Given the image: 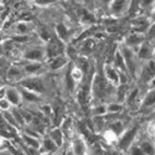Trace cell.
<instances>
[{
    "mask_svg": "<svg viewBox=\"0 0 155 155\" xmlns=\"http://www.w3.org/2000/svg\"><path fill=\"white\" fill-rule=\"evenodd\" d=\"M110 84L109 81L106 78L104 74H94L93 78V83H92V93L94 97L103 99L109 96L110 93Z\"/></svg>",
    "mask_w": 155,
    "mask_h": 155,
    "instance_id": "1",
    "label": "cell"
},
{
    "mask_svg": "<svg viewBox=\"0 0 155 155\" xmlns=\"http://www.w3.org/2000/svg\"><path fill=\"white\" fill-rule=\"evenodd\" d=\"M19 87H22V88H26L31 92H35V93H38V94H42L45 93L46 88H45V82L42 80V77L40 76H26L18 83Z\"/></svg>",
    "mask_w": 155,
    "mask_h": 155,
    "instance_id": "2",
    "label": "cell"
},
{
    "mask_svg": "<svg viewBox=\"0 0 155 155\" xmlns=\"http://www.w3.org/2000/svg\"><path fill=\"white\" fill-rule=\"evenodd\" d=\"M122 54H123V57L125 60V64H127V70H128V73L130 76H135L137 73V60L138 57L135 56V52L128 46H124L120 48Z\"/></svg>",
    "mask_w": 155,
    "mask_h": 155,
    "instance_id": "3",
    "label": "cell"
},
{
    "mask_svg": "<svg viewBox=\"0 0 155 155\" xmlns=\"http://www.w3.org/2000/svg\"><path fill=\"white\" fill-rule=\"evenodd\" d=\"M47 47H46V54L48 58H54L56 56L63 55V45L58 37H51L47 41Z\"/></svg>",
    "mask_w": 155,
    "mask_h": 155,
    "instance_id": "4",
    "label": "cell"
},
{
    "mask_svg": "<svg viewBox=\"0 0 155 155\" xmlns=\"http://www.w3.org/2000/svg\"><path fill=\"white\" fill-rule=\"evenodd\" d=\"M46 57H47L46 50L44 47H40V46L31 47L28 51H25V54H24V58H26L28 61H38V62H42Z\"/></svg>",
    "mask_w": 155,
    "mask_h": 155,
    "instance_id": "5",
    "label": "cell"
},
{
    "mask_svg": "<svg viewBox=\"0 0 155 155\" xmlns=\"http://www.w3.org/2000/svg\"><path fill=\"white\" fill-rule=\"evenodd\" d=\"M137 132H138V128L137 127H132V128H129L128 130H125V133H123L122 138L119 139V143H118L119 149H122V150L129 149V147L133 144V141L135 139Z\"/></svg>",
    "mask_w": 155,
    "mask_h": 155,
    "instance_id": "6",
    "label": "cell"
},
{
    "mask_svg": "<svg viewBox=\"0 0 155 155\" xmlns=\"http://www.w3.org/2000/svg\"><path fill=\"white\" fill-rule=\"evenodd\" d=\"M140 77H141V81L147 83H149L155 77V61L154 60L147 61V63L143 66V70L140 71Z\"/></svg>",
    "mask_w": 155,
    "mask_h": 155,
    "instance_id": "7",
    "label": "cell"
},
{
    "mask_svg": "<svg viewBox=\"0 0 155 155\" xmlns=\"http://www.w3.org/2000/svg\"><path fill=\"white\" fill-rule=\"evenodd\" d=\"M145 41V36L144 34H139V32H133L130 34L128 37H127V40H125V45L128 47H130L134 52H137L139 46L141 45Z\"/></svg>",
    "mask_w": 155,
    "mask_h": 155,
    "instance_id": "8",
    "label": "cell"
},
{
    "mask_svg": "<svg viewBox=\"0 0 155 155\" xmlns=\"http://www.w3.org/2000/svg\"><path fill=\"white\" fill-rule=\"evenodd\" d=\"M129 5H130L129 0H113L109 4V9L112 11V14L120 15L123 12H125L127 10H129Z\"/></svg>",
    "mask_w": 155,
    "mask_h": 155,
    "instance_id": "9",
    "label": "cell"
},
{
    "mask_svg": "<svg viewBox=\"0 0 155 155\" xmlns=\"http://www.w3.org/2000/svg\"><path fill=\"white\" fill-rule=\"evenodd\" d=\"M103 71H104L106 78L109 81V83H112V86L117 87L119 84V71L113 64H106Z\"/></svg>",
    "mask_w": 155,
    "mask_h": 155,
    "instance_id": "10",
    "label": "cell"
},
{
    "mask_svg": "<svg viewBox=\"0 0 155 155\" xmlns=\"http://www.w3.org/2000/svg\"><path fill=\"white\" fill-rule=\"evenodd\" d=\"M153 55H154V47H151L145 41L139 46V48L137 51V57H138V60H141V61H149V60H151Z\"/></svg>",
    "mask_w": 155,
    "mask_h": 155,
    "instance_id": "11",
    "label": "cell"
},
{
    "mask_svg": "<svg viewBox=\"0 0 155 155\" xmlns=\"http://www.w3.org/2000/svg\"><path fill=\"white\" fill-rule=\"evenodd\" d=\"M24 77H26L24 72V68L19 67V66H10L8 72H6V78L11 82H20Z\"/></svg>",
    "mask_w": 155,
    "mask_h": 155,
    "instance_id": "12",
    "label": "cell"
},
{
    "mask_svg": "<svg viewBox=\"0 0 155 155\" xmlns=\"http://www.w3.org/2000/svg\"><path fill=\"white\" fill-rule=\"evenodd\" d=\"M10 103L11 106H19L22 98H21V93H20V89H16L14 87H8V91H6V97H5Z\"/></svg>",
    "mask_w": 155,
    "mask_h": 155,
    "instance_id": "13",
    "label": "cell"
},
{
    "mask_svg": "<svg viewBox=\"0 0 155 155\" xmlns=\"http://www.w3.org/2000/svg\"><path fill=\"white\" fill-rule=\"evenodd\" d=\"M42 66H44L42 62L29 61L22 68H24V72H25V74H26V76H35V74H37L38 72L42 70Z\"/></svg>",
    "mask_w": 155,
    "mask_h": 155,
    "instance_id": "14",
    "label": "cell"
},
{
    "mask_svg": "<svg viewBox=\"0 0 155 155\" xmlns=\"http://www.w3.org/2000/svg\"><path fill=\"white\" fill-rule=\"evenodd\" d=\"M20 93H21L22 101L28 102V103H38V102H41V94L31 92L26 88L20 87Z\"/></svg>",
    "mask_w": 155,
    "mask_h": 155,
    "instance_id": "15",
    "label": "cell"
},
{
    "mask_svg": "<svg viewBox=\"0 0 155 155\" xmlns=\"http://www.w3.org/2000/svg\"><path fill=\"white\" fill-rule=\"evenodd\" d=\"M113 66L117 68L118 71H123V72H127L128 73V70H127V64H125V60L123 57V54L120 48H117L114 54V60H113Z\"/></svg>",
    "mask_w": 155,
    "mask_h": 155,
    "instance_id": "16",
    "label": "cell"
},
{
    "mask_svg": "<svg viewBox=\"0 0 155 155\" xmlns=\"http://www.w3.org/2000/svg\"><path fill=\"white\" fill-rule=\"evenodd\" d=\"M134 31L135 32H139V34H145L149 28H150V21L145 18H139V19H135L134 22Z\"/></svg>",
    "mask_w": 155,
    "mask_h": 155,
    "instance_id": "17",
    "label": "cell"
},
{
    "mask_svg": "<svg viewBox=\"0 0 155 155\" xmlns=\"http://www.w3.org/2000/svg\"><path fill=\"white\" fill-rule=\"evenodd\" d=\"M50 60L51 61L48 62V67H50V70H52V71L62 68L64 64L67 63V57L64 55H60V56H56V57L50 58Z\"/></svg>",
    "mask_w": 155,
    "mask_h": 155,
    "instance_id": "18",
    "label": "cell"
},
{
    "mask_svg": "<svg viewBox=\"0 0 155 155\" xmlns=\"http://www.w3.org/2000/svg\"><path fill=\"white\" fill-rule=\"evenodd\" d=\"M55 31H56V36L60 38L61 41H66L67 38H68L70 32H68L67 26L63 22H58L56 25V26H55Z\"/></svg>",
    "mask_w": 155,
    "mask_h": 155,
    "instance_id": "19",
    "label": "cell"
},
{
    "mask_svg": "<svg viewBox=\"0 0 155 155\" xmlns=\"http://www.w3.org/2000/svg\"><path fill=\"white\" fill-rule=\"evenodd\" d=\"M48 137L52 139L55 143H56V145L60 148L62 144H63V132L61 130L60 128H55V129H52V130L50 132V134H48Z\"/></svg>",
    "mask_w": 155,
    "mask_h": 155,
    "instance_id": "20",
    "label": "cell"
},
{
    "mask_svg": "<svg viewBox=\"0 0 155 155\" xmlns=\"http://www.w3.org/2000/svg\"><path fill=\"white\" fill-rule=\"evenodd\" d=\"M73 153L74 155H84L86 154V144L83 139L76 138L73 140Z\"/></svg>",
    "mask_w": 155,
    "mask_h": 155,
    "instance_id": "21",
    "label": "cell"
},
{
    "mask_svg": "<svg viewBox=\"0 0 155 155\" xmlns=\"http://www.w3.org/2000/svg\"><path fill=\"white\" fill-rule=\"evenodd\" d=\"M118 89H115V97H117V99L122 103V102H125V98L129 93V87L128 84H118L117 86Z\"/></svg>",
    "mask_w": 155,
    "mask_h": 155,
    "instance_id": "22",
    "label": "cell"
},
{
    "mask_svg": "<svg viewBox=\"0 0 155 155\" xmlns=\"http://www.w3.org/2000/svg\"><path fill=\"white\" fill-rule=\"evenodd\" d=\"M30 31H31V28H30V25L26 21H19L15 25L16 35H29Z\"/></svg>",
    "mask_w": 155,
    "mask_h": 155,
    "instance_id": "23",
    "label": "cell"
},
{
    "mask_svg": "<svg viewBox=\"0 0 155 155\" xmlns=\"http://www.w3.org/2000/svg\"><path fill=\"white\" fill-rule=\"evenodd\" d=\"M139 148L141 149V151H143L145 155H155V147L153 145V143H150L149 140L141 141Z\"/></svg>",
    "mask_w": 155,
    "mask_h": 155,
    "instance_id": "24",
    "label": "cell"
},
{
    "mask_svg": "<svg viewBox=\"0 0 155 155\" xmlns=\"http://www.w3.org/2000/svg\"><path fill=\"white\" fill-rule=\"evenodd\" d=\"M42 147H44L42 149H45L46 153H52V151H56L58 149V147L56 145V143L50 137L48 138H45L42 140Z\"/></svg>",
    "mask_w": 155,
    "mask_h": 155,
    "instance_id": "25",
    "label": "cell"
},
{
    "mask_svg": "<svg viewBox=\"0 0 155 155\" xmlns=\"http://www.w3.org/2000/svg\"><path fill=\"white\" fill-rule=\"evenodd\" d=\"M2 114H3L4 119L6 120V123H8L10 127H12V128H19V127H20V125L18 124L15 117H14V114H12V112H10V110H4V112H2Z\"/></svg>",
    "mask_w": 155,
    "mask_h": 155,
    "instance_id": "26",
    "label": "cell"
},
{
    "mask_svg": "<svg viewBox=\"0 0 155 155\" xmlns=\"http://www.w3.org/2000/svg\"><path fill=\"white\" fill-rule=\"evenodd\" d=\"M155 104V88H151L150 91L147 93L143 101V107H151Z\"/></svg>",
    "mask_w": 155,
    "mask_h": 155,
    "instance_id": "27",
    "label": "cell"
},
{
    "mask_svg": "<svg viewBox=\"0 0 155 155\" xmlns=\"http://www.w3.org/2000/svg\"><path fill=\"white\" fill-rule=\"evenodd\" d=\"M123 108V104L120 102H112L109 104H107V114H118Z\"/></svg>",
    "mask_w": 155,
    "mask_h": 155,
    "instance_id": "28",
    "label": "cell"
},
{
    "mask_svg": "<svg viewBox=\"0 0 155 155\" xmlns=\"http://www.w3.org/2000/svg\"><path fill=\"white\" fill-rule=\"evenodd\" d=\"M24 143L26 144L28 147H31V148H35V149H38L40 148V141H38L37 138H34V137H30V135H24Z\"/></svg>",
    "mask_w": 155,
    "mask_h": 155,
    "instance_id": "29",
    "label": "cell"
},
{
    "mask_svg": "<svg viewBox=\"0 0 155 155\" xmlns=\"http://www.w3.org/2000/svg\"><path fill=\"white\" fill-rule=\"evenodd\" d=\"M138 94H139L138 88H134V89H132V91H129V93L125 98V103L127 104H133V103L135 102V99H137V97H138Z\"/></svg>",
    "mask_w": 155,
    "mask_h": 155,
    "instance_id": "30",
    "label": "cell"
},
{
    "mask_svg": "<svg viewBox=\"0 0 155 155\" xmlns=\"http://www.w3.org/2000/svg\"><path fill=\"white\" fill-rule=\"evenodd\" d=\"M110 130L114 133V134H120V133H123L124 132V127H123V124H122V122H119V120H115V122H113L112 124H110Z\"/></svg>",
    "mask_w": 155,
    "mask_h": 155,
    "instance_id": "31",
    "label": "cell"
},
{
    "mask_svg": "<svg viewBox=\"0 0 155 155\" xmlns=\"http://www.w3.org/2000/svg\"><path fill=\"white\" fill-rule=\"evenodd\" d=\"M108 112H107V106L106 104H98L94 107L93 109V114L94 117H103V115H106Z\"/></svg>",
    "mask_w": 155,
    "mask_h": 155,
    "instance_id": "32",
    "label": "cell"
},
{
    "mask_svg": "<svg viewBox=\"0 0 155 155\" xmlns=\"http://www.w3.org/2000/svg\"><path fill=\"white\" fill-rule=\"evenodd\" d=\"M71 125H72V119L71 118H66L62 123V127H61V130L63 132V134H68L70 130H71Z\"/></svg>",
    "mask_w": 155,
    "mask_h": 155,
    "instance_id": "33",
    "label": "cell"
},
{
    "mask_svg": "<svg viewBox=\"0 0 155 155\" xmlns=\"http://www.w3.org/2000/svg\"><path fill=\"white\" fill-rule=\"evenodd\" d=\"M12 114H14V117H15V119H16L18 124H19L20 127H22V125L25 124V119H24V117H22V114H21V110L14 109V110H12Z\"/></svg>",
    "mask_w": 155,
    "mask_h": 155,
    "instance_id": "34",
    "label": "cell"
},
{
    "mask_svg": "<svg viewBox=\"0 0 155 155\" xmlns=\"http://www.w3.org/2000/svg\"><path fill=\"white\" fill-rule=\"evenodd\" d=\"M10 40H12L14 42H26L29 40V35H14Z\"/></svg>",
    "mask_w": 155,
    "mask_h": 155,
    "instance_id": "35",
    "label": "cell"
},
{
    "mask_svg": "<svg viewBox=\"0 0 155 155\" xmlns=\"http://www.w3.org/2000/svg\"><path fill=\"white\" fill-rule=\"evenodd\" d=\"M11 108V103L6 99V98H3L0 99V110L4 112V110H10Z\"/></svg>",
    "mask_w": 155,
    "mask_h": 155,
    "instance_id": "36",
    "label": "cell"
},
{
    "mask_svg": "<svg viewBox=\"0 0 155 155\" xmlns=\"http://www.w3.org/2000/svg\"><path fill=\"white\" fill-rule=\"evenodd\" d=\"M40 110H41V113L45 115V117H50V115L54 113L52 107L48 106V104H44V106H41V107H40Z\"/></svg>",
    "mask_w": 155,
    "mask_h": 155,
    "instance_id": "37",
    "label": "cell"
},
{
    "mask_svg": "<svg viewBox=\"0 0 155 155\" xmlns=\"http://www.w3.org/2000/svg\"><path fill=\"white\" fill-rule=\"evenodd\" d=\"M34 3L38 6H48L51 4L57 3V0H34Z\"/></svg>",
    "mask_w": 155,
    "mask_h": 155,
    "instance_id": "38",
    "label": "cell"
},
{
    "mask_svg": "<svg viewBox=\"0 0 155 155\" xmlns=\"http://www.w3.org/2000/svg\"><path fill=\"white\" fill-rule=\"evenodd\" d=\"M139 8H150L155 4V0H138Z\"/></svg>",
    "mask_w": 155,
    "mask_h": 155,
    "instance_id": "39",
    "label": "cell"
},
{
    "mask_svg": "<svg viewBox=\"0 0 155 155\" xmlns=\"http://www.w3.org/2000/svg\"><path fill=\"white\" fill-rule=\"evenodd\" d=\"M128 80H129L128 73L119 71V84H128Z\"/></svg>",
    "mask_w": 155,
    "mask_h": 155,
    "instance_id": "40",
    "label": "cell"
},
{
    "mask_svg": "<svg viewBox=\"0 0 155 155\" xmlns=\"http://www.w3.org/2000/svg\"><path fill=\"white\" fill-rule=\"evenodd\" d=\"M38 35H40V37L42 38V40H45V41H48L50 38H51L48 31H46V30L42 29V28H40V30H38Z\"/></svg>",
    "mask_w": 155,
    "mask_h": 155,
    "instance_id": "41",
    "label": "cell"
},
{
    "mask_svg": "<svg viewBox=\"0 0 155 155\" xmlns=\"http://www.w3.org/2000/svg\"><path fill=\"white\" fill-rule=\"evenodd\" d=\"M102 124H103L102 117H94V127H96L97 130H101L102 129Z\"/></svg>",
    "mask_w": 155,
    "mask_h": 155,
    "instance_id": "42",
    "label": "cell"
},
{
    "mask_svg": "<svg viewBox=\"0 0 155 155\" xmlns=\"http://www.w3.org/2000/svg\"><path fill=\"white\" fill-rule=\"evenodd\" d=\"M9 147V151H11L12 155H24L19 149H16L15 147H11V145H8Z\"/></svg>",
    "mask_w": 155,
    "mask_h": 155,
    "instance_id": "43",
    "label": "cell"
},
{
    "mask_svg": "<svg viewBox=\"0 0 155 155\" xmlns=\"http://www.w3.org/2000/svg\"><path fill=\"white\" fill-rule=\"evenodd\" d=\"M148 35H149L150 37H155V22L150 25V28H149V30H148Z\"/></svg>",
    "mask_w": 155,
    "mask_h": 155,
    "instance_id": "44",
    "label": "cell"
},
{
    "mask_svg": "<svg viewBox=\"0 0 155 155\" xmlns=\"http://www.w3.org/2000/svg\"><path fill=\"white\" fill-rule=\"evenodd\" d=\"M6 91H8V87H0V99L6 97Z\"/></svg>",
    "mask_w": 155,
    "mask_h": 155,
    "instance_id": "45",
    "label": "cell"
},
{
    "mask_svg": "<svg viewBox=\"0 0 155 155\" xmlns=\"http://www.w3.org/2000/svg\"><path fill=\"white\" fill-rule=\"evenodd\" d=\"M149 84L151 86V88H155V77H154V78H153V80L149 82Z\"/></svg>",
    "mask_w": 155,
    "mask_h": 155,
    "instance_id": "46",
    "label": "cell"
},
{
    "mask_svg": "<svg viewBox=\"0 0 155 155\" xmlns=\"http://www.w3.org/2000/svg\"><path fill=\"white\" fill-rule=\"evenodd\" d=\"M112 2H113V0H102V3H103V4H106V5H109Z\"/></svg>",
    "mask_w": 155,
    "mask_h": 155,
    "instance_id": "47",
    "label": "cell"
},
{
    "mask_svg": "<svg viewBox=\"0 0 155 155\" xmlns=\"http://www.w3.org/2000/svg\"><path fill=\"white\" fill-rule=\"evenodd\" d=\"M0 155H12L11 151H0Z\"/></svg>",
    "mask_w": 155,
    "mask_h": 155,
    "instance_id": "48",
    "label": "cell"
},
{
    "mask_svg": "<svg viewBox=\"0 0 155 155\" xmlns=\"http://www.w3.org/2000/svg\"><path fill=\"white\" fill-rule=\"evenodd\" d=\"M151 19H153V21L155 22V10H154V12H153V18H151Z\"/></svg>",
    "mask_w": 155,
    "mask_h": 155,
    "instance_id": "49",
    "label": "cell"
},
{
    "mask_svg": "<svg viewBox=\"0 0 155 155\" xmlns=\"http://www.w3.org/2000/svg\"><path fill=\"white\" fill-rule=\"evenodd\" d=\"M3 145H4V144L2 143V141H0V149H3Z\"/></svg>",
    "mask_w": 155,
    "mask_h": 155,
    "instance_id": "50",
    "label": "cell"
},
{
    "mask_svg": "<svg viewBox=\"0 0 155 155\" xmlns=\"http://www.w3.org/2000/svg\"><path fill=\"white\" fill-rule=\"evenodd\" d=\"M0 42H2V32H0Z\"/></svg>",
    "mask_w": 155,
    "mask_h": 155,
    "instance_id": "51",
    "label": "cell"
},
{
    "mask_svg": "<svg viewBox=\"0 0 155 155\" xmlns=\"http://www.w3.org/2000/svg\"><path fill=\"white\" fill-rule=\"evenodd\" d=\"M154 56H155V46H154Z\"/></svg>",
    "mask_w": 155,
    "mask_h": 155,
    "instance_id": "52",
    "label": "cell"
}]
</instances>
